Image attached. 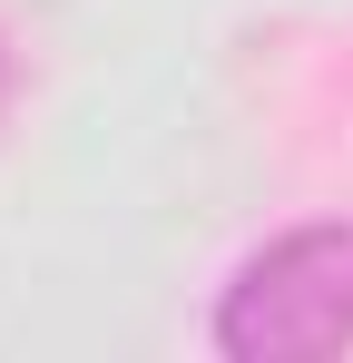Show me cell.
<instances>
[{
  "label": "cell",
  "instance_id": "obj_1",
  "mask_svg": "<svg viewBox=\"0 0 353 363\" xmlns=\"http://www.w3.org/2000/svg\"><path fill=\"white\" fill-rule=\"evenodd\" d=\"M216 354L226 363H314L353 344V226H294L255 245L216 295Z\"/></svg>",
  "mask_w": 353,
  "mask_h": 363
},
{
  "label": "cell",
  "instance_id": "obj_2",
  "mask_svg": "<svg viewBox=\"0 0 353 363\" xmlns=\"http://www.w3.org/2000/svg\"><path fill=\"white\" fill-rule=\"evenodd\" d=\"M10 89H20V69H10V50H0V108H10Z\"/></svg>",
  "mask_w": 353,
  "mask_h": 363
}]
</instances>
